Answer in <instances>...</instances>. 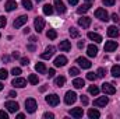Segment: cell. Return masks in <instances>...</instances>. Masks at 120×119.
Here are the masks:
<instances>
[{
  "label": "cell",
  "mask_w": 120,
  "mask_h": 119,
  "mask_svg": "<svg viewBox=\"0 0 120 119\" xmlns=\"http://www.w3.org/2000/svg\"><path fill=\"white\" fill-rule=\"evenodd\" d=\"M68 73H70L71 76H77V74H80V70H78L77 67H70V70H68Z\"/></svg>",
  "instance_id": "cell-38"
},
{
  "label": "cell",
  "mask_w": 120,
  "mask_h": 119,
  "mask_svg": "<svg viewBox=\"0 0 120 119\" xmlns=\"http://www.w3.org/2000/svg\"><path fill=\"white\" fill-rule=\"evenodd\" d=\"M88 116L91 119H98L101 116V114H99V111H96V109H90L88 111Z\"/></svg>",
  "instance_id": "cell-28"
},
{
  "label": "cell",
  "mask_w": 120,
  "mask_h": 119,
  "mask_svg": "<svg viewBox=\"0 0 120 119\" xmlns=\"http://www.w3.org/2000/svg\"><path fill=\"white\" fill-rule=\"evenodd\" d=\"M59 49L60 51H63V52H68L70 49H71V44H70V41H61L59 44Z\"/></svg>",
  "instance_id": "cell-18"
},
{
  "label": "cell",
  "mask_w": 120,
  "mask_h": 119,
  "mask_svg": "<svg viewBox=\"0 0 120 119\" xmlns=\"http://www.w3.org/2000/svg\"><path fill=\"white\" fill-rule=\"evenodd\" d=\"M28 81H30L31 84H38V76L36 74H30V77H28Z\"/></svg>",
  "instance_id": "cell-33"
},
{
  "label": "cell",
  "mask_w": 120,
  "mask_h": 119,
  "mask_svg": "<svg viewBox=\"0 0 120 119\" xmlns=\"http://www.w3.org/2000/svg\"><path fill=\"white\" fill-rule=\"evenodd\" d=\"M53 76H55V69H50L48 71V77H53Z\"/></svg>",
  "instance_id": "cell-47"
},
{
  "label": "cell",
  "mask_w": 120,
  "mask_h": 119,
  "mask_svg": "<svg viewBox=\"0 0 120 119\" xmlns=\"http://www.w3.org/2000/svg\"><path fill=\"white\" fill-rule=\"evenodd\" d=\"M28 63H30V59L28 58H21V64L22 66H28Z\"/></svg>",
  "instance_id": "cell-44"
},
{
  "label": "cell",
  "mask_w": 120,
  "mask_h": 119,
  "mask_svg": "<svg viewBox=\"0 0 120 119\" xmlns=\"http://www.w3.org/2000/svg\"><path fill=\"white\" fill-rule=\"evenodd\" d=\"M66 63H67V58L63 56V55H60V56H57V58L55 59V66H56V67H63Z\"/></svg>",
  "instance_id": "cell-17"
},
{
  "label": "cell",
  "mask_w": 120,
  "mask_h": 119,
  "mask_svg": "<svg viewBox=\"0 0 120 119\" xmlns=\"http://www.w3.org/2000/svg\"><path fill=\"white\" fill-rule=\"evenodd\" d=\"M88 38H90L91 41H94V42H102V36L99 35V34H96V32H88Z\"/></svg>",
  "instance_id": "cell-21"
},
{
  "label": "cell",
  "mask_w": 120,
  "mask_h": 119,
  "mask_svg": "<svg viewBox=\"0 0 120 119\" xmlns=\"http://www.w3.org/2000/svg\"><path fill=\"white\" fill-rule=\"evenodd\" d=\"M21 4L24 6V8H27V10H32V3H31V0H22Z\"/></svg>",
  "instance_id": "cell-34"
},
{
  "label": "cell",
  "mask_w": 120,
  "mask_h": 119,
  "mask_svg": "<svg viewBox=\"0 0 120 119\" xmlns=\"http://www.w3.org/2000/svg\"><path fill=\"white\" fill-rule=\"evenodd\" d=\"M3 87H4V86H3V84H1V83H0V91H1V90H3Z\"/></svg>",
  "instance_id": "cell-57"
},
{
  "label": "cell",
  "mask_w": 120,
  "mask_h": 119,
  "mask_svg": "<svg viewBox=\"0 0 120 119\" xmlns=\"http://www.w3.org/2000/svg\"><path fill=\"white\" fill-rule=\"evenodd\" d=\"M53 1H55V7H56V10H57L59 14L66 13V6H64V3L61 0H53Z\"/></svg>",
  "instance_id": "cell-14"
},
{
  "label": "cell",
  "mask_w": 120,
  "mask_h": 119,
  "mask_svg": "<svg viewBox=\"0 0 120 119\" xmlns=\"http://www.w3.org/2000/svg\"><path fill=\"white\" fill-rule=\"evenodd\" d=\"M115 3H116V0H103V4H105V6H108V7L113 6Z\"/></svg>",
  "instance_id": "cell-39"
},
{
  "label": "cell",
  "mask_w": 120,
  "mask_h": 119,
  "mask_svg": "<svg viewBox=\"0 0 120 119\" xmlns=\"http://www.w3.org/2000/svg\"><path fill=\"white\" fill-rule=\"evenodd\" d=\"M4 8H6L7 11H13V10H15V8H17V3H15L14 0H8V1L6 3Z\"/></svg>",
  "instance_id": "cell-22"
},
{
  "label": "cell",
  "mask_w": 120,
  "mask_h": 119,
  "mask_svg": "<svg viewBox=\"0 0 120 119\" xmlns=\"http://www.w3.org/2000/svg\"><path fill=\"white\" fill-rule=\"evenodd\" d=\"M85 1H88V3H92V1H94V0H85Z\"/></svg>",
  "instance_id": "cell-58"
},
{
  "label": "cell",
  "mask_w": 120,
  "mask_h": 119,
  "mask_svg": "<svg viewBox=\"0 0 120 119\" xmlns=\"http://www.w3.org/2000/svg\"><path fill=\"white\" fill-rule=\"evenodd\" d=\"M77 63H78V66L82 67V69H90L91 64H92L90 60L85 59V58H78V59H77Z\"/></svg>",
  "instance_id": "cell-12"
},
{
  "label": "cell",
  "mask_w": 120,
  "mask_h": 119,
  "mask_svg": "<svg viewBox=\"0 0 120 119\" xmlns=\"http://www.w3.org/2000/svg\"><path fill=\"white\" fill-rule=\"evenodd\" d=\"M17 118H18V119H24V118H25V115H24V114H18V115H17Z\"/></svg>",
  "instance_id": "cell-53"
},
{
  "label": "cell",
  "mask_w": 120,
  "mask_h": 119,
  "mask_svg": "<svg viewBox=\"0 0 120 119\" xmlns=\"http://www.w3.org/2000/svg\"><path fill=\"white\" fill-rule=\"evenodd\" d=\"M95 17L96 18H99L101 21H109V14H108V11L105 10V8H96L95 10Z\"/></svg>",
  "instance_id": "cell-2"
},
{
  "label": "cell",
  "mask_w": 120,
  "mask_h": 119,
  "mask_svg": "<svg viewBox=\"0 0 120 119\" xmlns=\"http://www.w3.org/2000/svg\"><path fill=\"white\" fill-rule=\"evenodd\" d=\"M78 48H80V49H82V48H84V42H81V41H80V42H78Z\"/></svg>",
  "instance_id": "cell-54"
},
{
  "label": "cell",
  "mask_w": 120,
  "mask_h": 119,
  "mask_svg": "<svg viewBox=\"0 0 120 119\" xmlns=\"http://www.w3.org/2000/svg\"><path fill=\"white\" fill-rule=\"evenodd\" d=\"M27 21H28V17H27V16H20L18 18L14 20L13 25H14V28H20V27H22Z\"/></svg>",
  "instance_id": "cell-7"
},
{
  "label": "cell",
  "mask_w": 120,
  "mask_h": 119,
  "mask_svg": "<svg viewBox=\"0 0 120 119\" xmlns=\"http://www.w3.org/2000/svg\"><path fill=\"white\" fill-rule=\"evenodd\" d=\"M8 77V73L6 69H0V80H6Z\"/></svg>",
  "instance_id": "cell-36"
},
{
  "label": "cell",
  "mask_w": 120,
  "mask_h": 119,
  "mask_svg": "<svg viewBox=\"0 0 120 119\" xmlns=\"http://www.w3.org/2000/svg\"><path fill=\"white\" fill-rule=\"evenodd\" d=\"M10 56H7V55H3V62H10Z\"/></svg>",
  "instance_id": "cell-48"
},
{
  "label": "cell",
  "mask_w": 120,
  "mask_h": 119,
  "mask_svg": "<svg viewBox=\"0 0 120 119\" xmlns=\"http://www.w3.org/2000/svg\"><path fill=\"white\" fill-rule=\"evenodd\" d=\"M64 83H66V79H64L63 76H60V77H56V79H55V86H56V87H63Z\"/></svg>",
  "instance_id": "cell-27"
},
{
  "label": "cell",
  "mask_w": 120,
  "mask_h": 119,
  "mask_svg": "<svg viewBox=\"0 0 120 119\" xmlns=\"http://www.w3.org/2000/svg\"><path fill=\"white\" fill-rule=\"evenodd\" d=\"M4 107H6V108H7V111H8V112H11V114H15V112L18 111V108H20V107H18V104H17L15 101H7V102L4 104Z\"/></svg>",
  "instance_id": "cell-6"
},
{
  "label": "cell",
  "mask_w": 120,
  "mask_h": 119,
  "mask_svg": "<svg viewBox=\"0 0 120 119\" xmlns=\"http://www.w3.org/2000/svg\"><path fill=\"white\" fill-rule=\"evenodd\" d=\"M68 3L71 6H75V4H78V0H68Z\"/></svg>",
  "instance_id": "cell-51"
},
{
  "label": "cell",
  "mask_w": 120,
  "mask_h": 119,
  "mask_svg": "<svg viewBox=\"0 0 120 119\" xmlns=\"http://www.w3.org/2000/svg\"><path fill=\"white\" fill-rule=\"evenodd\" d=\"M78 25L82 27V28H88L91 25V18L90 17H82V18H80V20H78Z\"/></svg>",
  "instance_id": "cell-19"
},
{
  "label": "cell",
  "mask_w": 120,
  "mask_h": 119,
  "mask_svg": "<svg viewBox=\"0 0 120 119\" xmlns=\"http://www.w3.org/2000/svg\"><path fill=\"white\" fill-rule=\"evenodd\" d=\"M45 99H46V102H48L50 107H56V105H59V102H60V97L57 94H50V95H48Z\"/></svg>",
  "instance_id": "cell-3"
},
{
  "label": "cell",
  "mask_w": 120,
  "mask_h": 119,
  "mask_svg": "<svg viewBox=\"0 0 120 119\" xmlns=\"http://www.w3.org/2000/svg\"><path fill=\"white\" fill-rule=\"evenodd\" d=\"M102 91H103L105 94L112 95V94H115V92H116V88H115V87H113V84H110V83H103V84H102Z\"/></svg>",
  "instance_id": "cell-8"
},
{
  "label": "cell",
  "mask_w": 120,
  "mask_h": 119,
  "mask_svg": "<svg viewBox=\"0 0 120 119\" xmlns=\"http://www.w3.org/2000/svg\"><path fill=\"white\" fill-rule=\"evenodd\" d=\"M35 70L38 71V73H41V74H43V73H46V66H45V63H36L35 64Z\"/></svg>",
  "instance_id": "cell-23"
},
{
  "label": "cell",
  "mask_w": 120,
  "mask_h": 119,
  "mask_svg": "<svg viewBox=\"0 0 120 119\" xmlns=\"http://www.w3.org/2000/svg\"><path fill=\"white\" fill-rule=\"evenodd\" d=\"M117 49V42L116 41H108L105 44V52H115Z\"/></svg>",
  "instance_id": "cell-9"
},
{
  "label": "cell",
  "mask_w": 120,
  "mask_h": 119,
  "mask_svg": "<svg viewBox=\"0 0 120 119\" xmlns=\"http://www.w3.org/2000/svg\"><path fill=\"white\" fill-rule=\"evenodd\" d=\"M75 99H77V94H75L74 91H67V92H66L64 102H66L67 105H71V104H74V102H75Z\"/></svg>",
  "instance_id": "cell-4"
},
{
  "label": "cell",
  "mask_w": 120,
  "mask_h": 119,
  "mask_svg": "<svg viewBox=\"0 0 120 119\" xmlns=\"http://www.w3.org/2000/svg\"><path fill=\"white\" fill-rule=\"evenodd\" d=\"M88 92H90L91 95H98L99 94V88L96 86H91L90 88H88Z\"/></svg>",
  "instance_id": "cell-32"
},
{
  "label": "cell",
  "mask_w": 120,
  "mask_h": 119,
  "mask_svg": "<svg viewBox=\"0 0 120 119\" xmlns=\"http://www.w3.org/2000/svg\"><path fill=\"white\" fill-rule=\"evenodd\" d=\"M87 53H88L90 58H95V56L98 55V48H96V45H94V44L88 45V48H87Z\"/></svg>",
  "instance_id": "cell-13"
},
{
  "label": "cell",
  "mask_w": 120,
  "mask_h": 119,
  "mask_svg": "<svg viewBox=\"0 0 120 119\" xmlns=\"http://www.w3.org/2000/svg\"><path fill=\"white\" fill-rule=\"evenodd\" d=\"M6 24H7V20H6V17H0V28L6 27Z\"/></svg>",
  "instance_id": "cell-43"
},
{
  "label": "cell",
  "mask_w": 120,
  "mask_h": 119,
  "mask_svg": "<svg viewBox=\"0 0 120 119\" xmlns=\"http://www.w3.org/2000/svg\"><path fill=\"white\" fill-rule=\"evenodd\" d=\"M36 108H38V104H36V101H35L34 98L25 99V109H27V112L34 114V112L36 111Z\"/></svg>",
  "instance_id": "cell-1"
},
{
  "label": "cell",
  "mask_w": 120,
  "mask_h": 119,
  "mask_svg": "<svg viewBox=\"0 0 120 119\" xmlns=\"http://www.w3.org/2000/svg\"><path fill=\"white\" fill-rule=\"evenodd\" d=\"M108 102H109L108 97H99L98 99H95V101H94V107H105Z\"/></svg>",
  "instance_id": "cell-15"
},
{
  "label": "cell",
  "mask_w": 120,
  "mask_h": 119,
  "mask_svg": "<svg viewBox=\"0 0 120 119\" xmlns=\"http://www.w3.org/2000/svg\"><path fill=\"white\" fill-rule=\"evenodd\" d=\"M108 35H109L110 38H117V36H119V30H117L115 25H112V27L108 28Z\"/></svg>",
  "instance_id": "cell-20"
},
{
  "label": "cell",
  "mask_w": 120,
  "mask_h": 119,
  "mask_svg": "<svg viewBox=\"0 0 120 119\" xmlns=\"http://www.w3.org/2000/svg\"><path fill=\"white\" fill-rule=\"evenodd\" d=\"M43 13H45L46 16H50V14L53 13V7H52L50 4H45V6H43Z\"/></svg>",
  "instance_id": "cell-29"
},
{
  "label": "cell",
  "mask_w": 120,
  "mask_h": 119,
  "mask_svg": "<svg viewBox=\"0 0 120 119\" xmlns=\"http://www.w3.org/2000/svg\"><path fill=\"white\" fill-rule=\"evenodd\" d=\"M43 118L45 119H53L55 118V115H53L52 112H45V114H43Z\"/></svg>",
  "instance_id": "cell-42"
},
{
  "label": "cell",
  "mask_w": 120,
  "mask_h": 119,
  "mask_svg": "<svg viewBox=\"0 0 120 119\" xmlns=\"http://www.w3.org/2000/svg\"><path fill=\"white\" fill-rule=\"evenodd\" d=\"M34 27H35V31L36 32H42L43 28H45V20L41 18V17H36L35 21H34Z\"/></svg>",
  "instance_id": "cell-5"
},
{
  "label": "cell",
  "mask_w": 120,
  "mask_h": 119,
  "mask_svg": "<svg viewBox=\"0 0 120 119\" xmlns=\"http://www.w3.org/2000/svg\"><path fill=\"white\" fill-rule=\"evenodd\" d=\"M68 32H70V36H71V38H78V36H80V31L77 30V28H74V27H71Z\"/></svg>",
  "instance_id": "cell-30"
},
{
  "label": "cell",
  "mask_w": 120,
  "mask_h": 119,
  "mask_svg": "<svg viewBox=\"0 0 120 119\" xmlns=\"http://www.w3.org/2000/svg\"><path fill=\"white\" fill-rule=\"evenodd\" d=\"M46 88H48V87H46V86H42V87H41V91H42V92H43V91H46Z\"/></svg>",
  "instance_id": "cell-56"
},
{
  "label": "cell",
  "mask_w": 120,
  "mask_h": 119,
  "mask_svg": "<svg viewBox=\"0 0 120 119\" xmlns=\"http://www.w3.org/2000/svg\"><path fill=\"white\" fill-rule=\"evenodd\" d=\"M112 20H113L115 23H119V16H117V14H112Z\"/></svg>",
  "instance_id": "cell-46"
},
{
  "label": "cell",
  "mask_w": 120,
  "mask_h": 119,
  "mask_svg": "<svg viewBox=\"0 0 120 119\" xmlns=\"http://www.w3.org/2000/svg\"><path fill=\"white\" fill-rule=\"evenodd\" d=\"M13 86L17 87V88H24V87L27 86V81H25V79H22V77H15V79L13 80Z\"/></svg>",
  "instance_id": "cell-10"
},
{
  "label": "cell",
  "mask_w": 120,
  "mask_h": 119,
  "mask_svg": "<svg viewBox=\"0 0 120 119\" xmlns=\"http://www.w3.org/2000/svg\"><path fill=\"white\" fill-rule=\"evenodd\" d=\"M80 99H81L82 105H88V102H90V101H88V98H87L85 95H81V97H80Z\"/></svg>",
  "instance_id": "cell-41"
},
{
  "label": "cell",
  "mask_w": 120,
  "mask_h": 119,
  "mask_svg": "<svg viewBox=\"0 0 120 119\" xmlns=\"http://www.w3.org/2000/svg\"><path fill=\"white\" fill-rule=\"evenodd\" d=\"M110 73H112V76H113V77H120V66H117V64L112 66Z\"/></svg>",
  "instance_id": "cell-24"
},
{
  "label": "cell",
  "mask_w": 120,
  "mask_h": 119,
  "mask_svg": "<svg viewBox=\"0 0 120 119\" xmlns=\"http://www.w3.org/2000/svg\"><path fill=\"white\" fill-rule=\"evenodd\" d=\"M96 76H98V77H101V79H102V77H105V76H106V69L99 67V69H98V71H96Z\"/></svg>",
  "instance_id": "cell-35"
},
{
  "label": "cell",
  "mask_w": 120,
  "mask_h": 119,
  "mask_svg": "<svg viewBox=\"0 0 120 119\" xmlns=\"http://www.w3.org/2000/svg\"><path fill=\"white\" fill-rule=\"evenodd\" d=\"M0 119H8V114L4 111H0Z\"/></svg>",
  "instance_id": "cell-45"
},
{
  "label": "cell",
  "mask_w": 120,
  "mask_h": 119,
  "mask_svg": "<svg viewBox=\"0 0 120 119\" xmlns=\"http://www.w3.org/2000/svg\"><path fill=\"white\" fill-rule=\"evenodd\" d=\"M27 48H28V49H30V51H32V52H34V51H35V46H34V45H28V46H27Z\"/></svg>",
  "instance_id": "cell-52"
},
{
  "label": "cell",
  "mask_w": 120,
  "mask_h": 119,
  "mask_svg": "<svg viewBox=\"0 0 120 119\" xmlns=\"http://www.w3.org/2000/svg\"><path fill=\"white\" fill-rule=\"evenodd\" d=\"M84 80L82 79H74V81H73V86L75 87V88H82L84 87Z\"/></svg>",
  "instance_id": "cell-26"
},
{
  "label": "cell",
  "mask_w": 120,
  "mask_h": 119,
  "mask_svg": "<svg viewBox=\"0 0 120 119\" xmlns=\"http://www.w3.org/2000/svg\"><path fill=\"white\" fill-rule=\"evenodd\" d=\"M13 58L14 59H20V53L18 52H13Z\"/></svg>",
  "instance_id": "cell-49"
},
{
  "label": "cell",
  "mask_w": 120,
  "mask_h": 119,
  "mask_svg": "<svg viewBox=\"0 0 120 119\" xmlns=\"http://www.w3.org/2000/svg\"><path fill=\"white\" fill-rule=\"evenodd\" d=\"M90 7H91V3H87V4H82L81 7H78L77 13H78V14H84V13H87V11L90 10Z\"/></svg>",
  "instance_id": "cell-25"
},
{
  "label": "cell",
  "mask_w": 120,
  "mask_h": 119,
  "mask_svg": "<svg viewBox=\"0 0 120 119\" xmlns=\"http://www.w3.org/2000/svg\"><path fill=\"white\" fill-rule=\"evenodd\" d=\"M87 79H88V80H91V81H95V80L98 79V76H96V73H92V71H91V73H88V74H87Z\"/></svg>",
  "instance_id": "cell-37"
},
{
  "label": "cell",
  "mask_w": 120,
  "mask_h": 119,
  "mask_svg": "<svg viewBox=\"0 0 120 119\" xmlns=\"http://www.w3.org/2000/svg\"><path fill=\"white\" fill-rule=\"evenodd\" d=\"M0 36H1V35H0Z\"/></svg>",
  "instance_id": "cell-60"
},
{
  "label": "cell",
  "mask_w": 120,
  "mask_h": 119,
  "mask_svg": "<svg viewBox=\"0 0 120 119\" xmlns=\"http://www.w3.org/2000/svg\"><path fill=\"white\" fill-rule=\"evenodd\" d=\"M8 97H11V98H14V97H17V94H15V91H10V92H8Z\"/></svg>",
  "instance_id": "cell-50"
},
{
  "label": "cell",
  "mask_w": 120,
  "mask_h": 119,
  "mask_svg": "<svg viewBox=\"0 0 120 119\" xmlns=\"http://www.w3.org/2000/svg\"><path fill=\"white\" fill-rule=\"evenodd\" d=\"M11 73H13L14 76H18V74H21V69H20V67H14V69L11 70Z\"/></svg>",
  "instance_id": "cell-40"
},
{
  "label": "cell",
  "mask_w": 120,
  "mask_h": 119,
  "mask_svg": "<svg viewBox=\"0 0 120 119\" xmlns=\"http://www.w3.org/2000/svg\"><path fill=\"white\" fill-rule=\"evenodd\" d=\"M30 41H31V42H36V38H35V36H31Z\"/></svg>",
  "instance_id": "cell-55"
},
{
  "label": "cell",
  "mask_w": 120,
  "mask_h": 119,
  "mask_svg": "<svg viewBox=\"0 0 120 119\" xmlns=\"http://www.w3.org/2000/svg\"><path fill=\"white\" fill-rule=\"evenodd\" d=\"M46 36H48L49 39H56V38H57V32L55 30H49L46 32Z\"/></svg>",
  "instance_id": "cell-31"
},
{
  "label": "cell",
  "mask_w": 120,
  "mask_h": 119,
  "mask_svg": "<svg viewBox=\"0 0 120 119\" xmlns=\"http://www.w3.org/2000/svg\"><path fill=\"white\" fill-rule=\"evenodd\" d=\"M53 55H55V46H48L46 51L41 55V58H42V59H50Z\"/></svg>",
  "instance_id": "cell-11"
},
{
  "label": "cell",
  "mask_w": 120,
  "mask_h": 119,
  "mask_svg": "<svg viewBox=\"0 0 120 119\" xmlns=\"http://www.w3.org/2000/svg\"><path fill=\"white\" fill-rule=\"evenodd\" d=\"M35 1H36V3H39V1H42V0H35Z\"/></svg>",
  "instance_id": "cell-59"
},
{
  "label": "cell",
  "mask_w": 120,
  "mask_h": 119,
  "mask_svg": "<svg viewBox=\"0 0 120 119\" xmlns=\"http://www.w3.org/2000/svg\"><path fill=\"white\" fill-rule=\"evenodd\" d=\"M70 115L73 118H82L84 111H82V108H73V109H70Z\"/></svg>",
  "instance_id": "cell-16"
}]
</instances>
